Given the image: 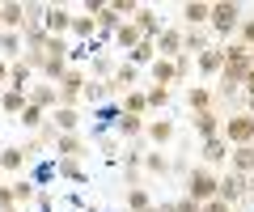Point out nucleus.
<instances>
[{"mask_svg": "<svg viewBox=\"0 0 254 212\" xmlns=\"http://www.w3.org/2000/svg\"><path fill=\"white\" fill-rule=\"evenodd\" d=\"M242 17H246V9L237 4V0H216V4H212V17H208V34L216 38L220 47L233 43V34H237V26H242Z\"/></svg>", "mask_w": 254, "mask_h": 212, "instance_id": "f257e3e1", "label": "nucleus"}, {"mask_svg": "<svg viewBox=\"0 0 254 212\" xmlns=\"http://www.w3.org/2000/svg\"><path fill=\"white\" fill-rule=\"evenodd\" d=\"M182 195L195 200V204L216 200V195H220V174H216V170H208V166H190L187 183H182Z\"/></svg>", "mask_w": 254, "mask_h": 212, "instance_id": "f03ea898", "label": "nucleus"}, {"mask_svg": "<svg viewBox=\"0 0 254 212\" xmlns=\"http://www.w3.org/2000/svg\"><path fill=\"white\" fill-rule=\"evenodd\" d=\"M220 136H225L229 148H242V144H254V115L250 111H237L225 119V128H220Z\"/></svg>", "mask_w": 254, "mask_h": 212, "instance_id": "7ed1b4c3", "label": "nucleus"}, {"mask_svg": "<svg viewBox=\"0 0 254 212\" xmlns=\"http://www.w3.org/2000/svg\"><path fill=\"white\" fill-rule=\"evenodd\" d=\"M85 85H89V72H85V68H68L64 81L55 85V89H60V106L76 111V102H85Z\"/></svg>", "mask_w": 254, "mask_h": 212, "instance_id": "20e7f679", "label": "nucleus"}, {"mask_svg": "<svg viewBox=\"0 0 254 212\" xmlns=\"http://www.w3.org/2000/svg\"><path fill=\"white\" fill-rule=\"evenodd\" d=\"M250 191H254V178H246V174H220V195L216 200H225L229 208H237L242 200H250Z\"/></svg>", "mask_w": 254, "mask_h": 212, "instance_id": "39448f33", "label": "nucleus"}, {"mask_svg": "<svg viewBox=\"0 0 254 212\" xmlns=\"http://www.w3.org/2000/svg\"><path fill=\"white\" fill-rule=\"evenodd\" d=\"M55 157H60V161H81V157H89V140L81 136V132H68V136H60V132H55Z\"/></svg>", "mask_w": 254, "mask_h": 212, "instance_id": "423d86ee", "label": "nucleus"}, {"mask_svg": "<svg viewBox=\"0 0 254 212\" xmlns=\"http://www.w3.org/2000/svg\"><path fill=\"white\" fill-rule=\"evenodd\" d=\"M208 17H212V4H208V0H187V4H178L182 30H208Z\"/></svg>", "mask_w": 254, "mask_h": 212, "instance_id": "0eeeda50", "label": "nucleus"}, {"mask_svg": "<svg viewBox=\"0 0 254 212\" xmlns=\"http://www.w3.org/2000/svg\"><path fill=\"white\" fill-rule=\"evenodd\" d=\"M43 30L55 34V38H68V34H72V9H68V4H47Z\"/></svg>", "mask_w": 254, "mask_h": 212, "instance_id": "6e6552de", "label": "nucleus"}, {"mask_svg": "<svg viewBox=\"0 0 254 212\" xmlns=\"http://www.w3.org/2000/svg\"><path fill=\"white\" fill-rule=\"evenodd\" d=\"M220 128H225V115L220 111H203V115H190V132H195V140H212V136H220Z\"/></svg>", "mask_w": 254, "mask_h": 212, "instance_id": "1a4fd4ad", "label": "nucleus"}, {"mask_svg": "<svg viewBox=\"0 0 254 212\" xmlns=\"http://www.w3.org/2000/svg\"><path fill=\"white\" fill-rule=\"evenodd\" d=\"M157 56L161 60H178L182 56V26H165L157 34Z\"/></svg>", "mask_w": 254, "mask_h": 212, "instance_id": "9d476101", "label": "nucleus"}, {"mask_svg": "<svg viewBox=\"0 0 254 212\" xmlns=\"http://www.w3.org/2000/svg\"><path fill=\"white\" fill-rule=\"evenodd\" d=\"M131 26H136L144 38H157V34L165 30V26H161V13H157L153 4H140V9H136V17H131Z\"/></svg>", "mask_w": 254, "mask_h": 212, "instance_id": "9b49d317", "label": "nucleus"}, {"mask_svg": "<svg viewBox=\"0 0 254 212\" xmlns=\"http://www.w3.org/2000/svg\"><path fill=\"white\" fill-rule=\"evenodd\" d=\"M26 161H30L26 144H4V148H0V174H21Z\"/></svg>", "mask_w": 254, "mask_h": 212, "instance_id": "f8f14e48", "label": "nucleus"}, {"mask_svg": "<svg viewBox=\"0 0 254 212\" xmlns=\"http://www.w3.org/2000/svg\"><path fill=\"white\" fill-rule=\"evenodd\" d=\"M216 89H208V85H190L187 89V106H190V115H203V111H216Z\"/></svg>", "mask_w": 254, "mask_h": 212, "instance_id": "ddd939ff", "label": "nucleus"}, {"mask_svg": "<svg viewBox=\"0 0 254 212\" xmlns=\"http://www.w3.org/2000/svg\"><path fill=\"white\" fill-rule=\"evenodd\" d=\"M199 157H203V166H208V170L225 166V161H229V144H225V136H212V140H203V144H199Z\"/></svg>", "mask_w": 254, "mask_h": 212, "instance_id": "4468645a", "label": "nucleus"}, {"mask_svg": "<svg viewBox=\"0 0 254 212\" xmlns=\"http://www.w3.org/2000/svg\"><path fill=\"white\" fill-rule=\"evenodd\" d=\"M195 68H199L203 76H220V68H225V47L212 43L208 51H199V56H195Z\"/></svg>", "mask_w": 254, "mask_h": 212, "instance_id": "2eb2a0df", "label": "nucleus"}, {"mask_svg": "<svg viewBox=\"0 0 254 212\" xmlns=\"http://www.w3.org/2000/svg\"><path fill=\"white\" fill-rule=\"evenodd\" d=\"M174 136H178V128H174V119H148V128H144V140H148L153 148L170 144Z\"/></svg>", "mask_w": 254, "mask_h": 212, "instance_id": "dca6fc26", "label": "nucleus"}, {"mask_svg": "<svg viewBox=\"0 0 254 212\" xmlns=\"http://www.w3.org/2000/svg\"><path fill=\"white\" fill-rule=\"evenodd\" d=\"M144 128H148V119H140V115H123L119 111V119H115V136L119 140H140Z\"/></svg>", "mask_w": 254, "mask_h": 212, "instance_id": "f3484780", "label": "nucleus"}, {"mask_svg": "<svg viewBox=\"0 0 254 212\" xmlns=\"http://www.w3.org/2000/svg\"><path fill=\"white\" fill-rule=\"evenodd\" d=\"M30 102H34V106H43V111L51 115L55 106H60V89H55V85H47V81H38V85H30Z\"/></svg>", "mask_w": 254, "mask_h": 212, "instance_id": "a211bd4d", "label": "nucleus"}, {"mask_svg": "<svg viewBox=\"0 0 254 212\" xmlns=\"http://www.w3.org/2000/svg\"><path fill=\"white\" fill-rule=\"evenodd\" d=\"M229 170H233V174L254 178V148H250V144H242V148H229Z\"/></svg>", "mask_w": 254, "mask_h": 212, "instance_id": "6ab92c4d", "label": "nucleus"}, {"mask_svg": "<svg viewBox=\"0 0 254 212\" xmlns=\"http://www.w3.org/2000/svg\"><path fill=\"white\" fill-rule=\"evenodd\" d=\"M51 128L60 132V136H68V132H81V115L68 111V106H55V111H51Z\"/></svg>", "mask_w": 254, "mask_h": 212, "instance_id": "aec40b11", "label": "nucleus"}, {"mask_svg": "<svg viewBox=\"0 0 254 212\" xmlns=\"http://www.w3.org/2000/svg\"><path fill=\"white\" fill-rule=\"evenodd\" d=\"M123 204H127V212H148V208H153L157 200H153V191H148V187L140 183V187H127Z\"/></svg>", "mask_w": 254, "mask_h": 212, "instance_id": "412c9836", "label": "nucleus"}, {"mask_svg": "<svg viewBox=\"0 0 254 212\" xmlns=\"http://www.w3.org/2000/svg\"><path fill=\"white\" fill-rule=\"evenodd\" d=\"M21 56H26L21 34H17V30H4V34H0V60H9V64H13V60H21Z\"/></svg>", "mask_w": 254, "mask_h": 212, "instance_id": "4be33fe9", "label": "nucleus"}, {"mask_svg": "<svg viewBox=\"0 0 254 212\" xmlns=\"http://www.w3.org/2000/svg\"><path fill=\"white\" fill-rule=\"evenodd\" d=\"M26 106H30V93H17V89H4V93H0V111L9 115V119H21Z\"/></svg>", "mask_w": 254, "mask_h": 212, "instance_id": "5701e85b", "label": "nucleus"}, {"mask_svg": "<svg viewBox=\"0 0 254 212\" xmlns=\"http://www.w3.org/2000/svg\"><path fill=\"white\" fill-rule=\"evenodd\" d=\"M30 76H34V68H30L26 60H13V64H9V89L30 93Z\"/></svg>", "mask_w": 254, "mask_h": 212, "instance_id": "b1692460", "label": "nucleus"}, {"mask_svg": "<svg viewBox=\"0 0 254 212\" xmlns=\"http://www.w3.org/2000/svg\"><path fill=\"white\" fill-rule=\"evenodd\" d=\"M153 60H157V38H140L136 51H127V64L131 68H148Z\"/></svg>", "mask_w": 254, "mask_h": 212, "instance_id": "393cba45", "label": "nucleus"}, {"mask_svg": "<svg viewBox=\"0 0 254 212\" xmlns=\"http://www.w3.org/2000/svg\"><path fill=\"white\" fill-rule=\"evenodd\" d=\"M119 111H123V115H140V119H148V98H144V89H127V93H123V102H119Z\"/></svg>", "mask_w": 254, "mask_h": 212, "instance_id": "a878e982", "label": "nucleus"}, {"mask_svg": "<svg viewBox=\"0 0 254 212\" xmlns=\"http://www.w3.org/2000/svg\"><path fill=\"white\" fill-rule=\"evenodd\" d=\"M136 81H140V68H131V64H127V60H123V64L115 68V72H110V85H115L119 93H127V89H136Z\"/></svg>", "mask_w": 254, "mask_h": 212, "instance_id": "bb28decb", "label": "nucleus"}, {"mask_svg": "<svg viewBox=\"0 0 254 212\" xmlns=\"http://www.w3.org/2000/svg\"><path fill=\"white\" fill-rule=\"evenodd\" d=\"M170 157L161 153V148H148L144 153V174H153V178H170Z\"/></svg>", "mask_w": 254, "mask_h": 212, "instance_id": "cd10ccee", "label": "nucleus"}, {"mask_svg": "<svg viewBox=\"0 0 254 212\" xmlns=\"http://www.w3.org/2000/svg\"><path fill=\"white\" fill-rule=\"evenodd\" d=\"M208 30H182V56H199V51H208Z\"/></svg>", "mask_w": 254, "mask_h": 212, "instance_id": "c85d7f7f", "label": "nucleus"}, {"mask_svg": "<svg viewBox=\"0 0 254 212\" xmlns=\"http://www.w3.org/2000/svg\"><path fill=\"white\" fill-rule=\"evenodd\" d=\"M148 76H153V85H165V89L178 85V76H174V60H161V56L148 64Z\"/></svg>", "mask_w": 254, "mask_h": 212, "instance_id": "c756f323", "label": "nucleus"}, {"mask_svg": "<svg viewBox=\"0 0 254 212\" xmlns=\"http://www.w3.org/2000/svg\"><path fill=\"white\" fill-rule=\"evenodd\" d=\"M93 21H98V34H110V38H115V30L123 26V17L115 13V4H102V9L93 13Z\"/></svg>", "mask_w": 254, "mask_h": 212, "instance_id": "7c9ffc66", "label": "nucleus"}, {"mask_svg": "<svg viewBox=\"0 0 254 212\" xmlns=\"http://www.w3.org/2000/svg\"><path fill=\"white\" fill-rule=\"evenodd\" d=\"M140 38H144V34H140V30L131 26V21H123V26L115 30V47H119V51H136V47H140Z\"/></svg>", "mask_w": 254, "mask_h": 212, "instance_id": "2f4dec72", "label": "nucleus"}, {"mask_svg": "<svg viewBox=\"0 0 254 212\" xmlns=\"http://www.w3.org/2000/svg\"><path fill=\"white\" fill-rule=\"evenodd\" d=\"M13 200H17V208H30V204L38 200V183H30V178H13Z\"/></svg>", "mask_w": 254, "mask_h": 212, "instance_id": "473e14b6", "label": "nucleus"}, {"mask_svg": "<svg viewBox=\"0 0 254 212\" xmlns=\"http://www.w3.org/2000/svg\"><path fill=\"white\" fill-rule=\"evenodd\" d=\"M72 34H76V38H89V43H93V34H98V21H93L89 13H72Z\"/></svg>", "mask_w": 254, "mask_h": 212, "instance_id": "72a5a7b5", "label": "nucleus"}, {"mask_svg": "<svg viewBox=\"0 0 254 212\" xmlns=\"http://www.w3.org/2000/svg\"><path fill=\"white\" fill-rule=\"evenodd\" d=\"M144 98H148V111H161V106H170L174 89H165V85H148V89H144Z\"/></svg>", "mask_w": 254, "mask_h": 212, "instance_id": "f704fd0d", "label": "nucleus"}, {"mask_svg": "<svg viewBox=\"0 0 254 212\" xmlns=\"http://www.w3.org/2000/svg\"><path fill=\"white\" fill-rule=\"evenodd\" d=\"M237 43L254 51V17H242V26H237Z\"/></svg>", "mask_w": 254, "mask_h": 212, "instance_id": "c9c22d12", "label": "nucleus"}, {"mask_svg": "<svg viewBox=\"0 0 254 212\" xmlns=\"http://www.w3.org/2000/svg\"><path fill=\"white\" fill-rule=\"evenodd\" d=\"M55 170H60L64 178H76V183H81V178H85V170H81V161H55Z\"/></svg>", "mask_w": 254, "mask_h": 212, "instance_id": "e433bc0d", "label": "nucleus"}, {"mask_svg": "<svg viewBox=\"0 0 254 212\" xmlns=\"http://www.w3.org/2000/svg\"><path fill=\"white\" fill-rule=\"evenodd\" d=\"M174 76H178V81H187V76H190V56H178V60H174Z\"/></svg>", "mask_w": 254, "mask_h": 212, "instance_id": "4c0bfd02", "label": "nucleus"}, {"mask_svg": "<svg viewBox=\"0 0 254 212\" xmlns=\"http://www.w3.org/2000/svg\"><path fill=\"white\" fill-rule=\"evenodd\" d=\"M4 208H17V200H13V183L0 187V212H4Z\"/></svg>", "mask_w": 254, "mask_h": 212, "instance_id": "58836bf2", "label": "nucleus"}, {"mask_svg": "<svg viewBox=\"0 0 254 212\" xmlns=\"http://www.w3.org/2000/svg\"><path fill=\"white\" fill-rule=\"evenodd\" d=\"M170 204H174V212H199V204L187 200V195H178V200H170Z\"/></svg>", "mask_w": 254, "mask_h": 212, "instance_id": "ea45409f", "label": "nucleus"}, {"mask_svg": "<svg viewBox=\"0 0 254 212\" xmlns=\"http://www.w3.org/2000/svg\"><path fill=\"white\" fill-rule=\"evenodd\" d=\"M199 212H233V208L225 200H208V204H199Z\"/></svg>", "mask_w": 254, "mask_h": 212, "instance_id": "a19ab883", "label": "nucleus"}, {"mask_svg": "<svg viewBox=\"0 0 254 212\" xmlns=\"http://www.w3.org/2000/svg\"><path fill=\"white\" fill-rule=\"evenodd\" d=\"M242 93H246V98H254V64H250V72H246V85H242Z\"/></svg>", "mask_w": 254, "mask_h": 212, "instance_id": "79ce46f5", "label": "nucleus"}, {"mask_svg": "<svg viewBox=\"0 0 254 212\" xmlns=\"http://www.w3.org/2000/svg\"><path fill=\"white\" fill-rule=\"evenodd\" d=\"M0 89H9V60H0Z\"/></svg>", "mask_w": 254, "mask_h": 212, "instance_id": "37998d69", "label": "nucleus"}, {"mask_svg": "<svg viewBox=\"0 0 254 212\" xmlns=\"http://www.w3.org/2000/svg\"><path fill=\"white\" fill-rule=\"evenodd\" d=\"M246 111H250V115H254V98H246Z\"/></svg>", "mask_w": 254, "mask_h": 212, "instance_id": "c03bdc74", "label": "nucleus"}, {"mask_svg": "<svg viewBox=\"0 0 254 212\" xmlns=\"http://www.w3.org/2000/svg\"><path fill=\"white\" fill-rule=\"evenodd\" d=\"M4 212H26V208H4Z\"/></svg>", "mask_w": 254, "mask_h": 212, "instance_id": "a18cd8bd", "label": "nucleus"}, {"mask_svg": "<svg viewBox=\"0 0 254 212\" xmlns=\"http://www.w3.org/2000/svg\"><path fill=\"white\" fill-rule=\"evenodd\" d=\"M0 34H4V21H0Z\"/></svg>", "mask_w": 254, "mask_h": 212, "instance_id": "49530a36", "label": "nucleus"}, {"mask_svg": "<svg viewBox=\"0 0 254 212\" xmlns=\"http://www.w3.org/2000/svg\"><path fill=\"white\" fill-rule=\"evenodd\" d=\"M0 187H4V174H0Z\"/></svg>", "mask_w": 254, "mask_h": 212, "instance_id": "de8ad7c7", "label": "nucleus"}, {"mask_svg": "<svg viewBox=\"0 0 254 212\" xmlns=\"http://www.w3.org/2000/svg\"><path fill=\"white\" fill-rule=\"evenodd\" d=\"M250 148H254V144H250Z\"/></svg>", "mask_w": 254, "mask_h": 212, "instance_id": "09e8293b", "label": "nucleus"}]
</instances>
